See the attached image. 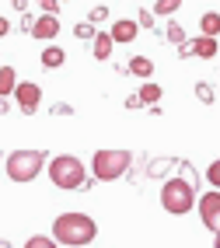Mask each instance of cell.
<instances>
[{
    "instance_id": "15",
    "label": "cell",
    "mask_w": 220,
    "mask_h": 248,
    "mask_svg": "<svg viewBox=\"0 0 220 248\" xmlns=\"http://www.w3.org/2000/svg\"><path fill=\"white\" fill-rule=\"evenodd\" d=\"M199 35H210V39L220 35V14H217V11H206V14L199 18Z\"/></svg>"
},
{
    "instance_id": "29",
    "label": "cell",
    "mask_w": 220,
    "mask_h": 248,
    "mask_svg": "<svg viewBox=\"0 0 220 248\" xmlns=\"http://www.w3.org/2000/svg\"><path fill=\"white\" fill-rule=\"evenodd\" d=\"M7 31H11V21L4 18V14H0V39H4V35H7Z\"/></svg>"
},
{
    "instance_id": "18",
    "label": "cell",
    "mask_w": 220,
    "mask_h": 248,
    "mask_svg": "<svg viewBox=\"0 0 220 248\" xmlns=\"http://www.w3.org/2000/svg\"><path fill=\"white\" fill-rule=\"evenodd\" d=\"M137 98H140L143 105H157V102H161V88H157V84H150V80H147V84L140 88V94H137Z\"/></svg>"
},
{
    "instance_id": "13",
    "label": "cell",
    "mask_w": 220,
    "mask_h": 248,
    "mask_svg": "<svg viewBox=\"0 0 220 248\" xmlns=\"http://www.w3.org/2000/svg\"><path fill=\"white\" fill-rule=\"evenodd\" d=\"M39 60H42V67H46V70H56V67H63V63H66V53H63L60 46H46Z\"/></svg>"
},
{
    "instance_id": "30",
    "label": "cell",
    "mask_w": 220,
    "mask_h": 248,
    "mask_svg": "<svg viewBox=\"0 0 220 248\" xmlns=\"http://www.w3.org/2000/svg\"><path fill=\"white\" fill-rule=\"evenodd\" d=\"M14 4V11H28V0H11Z\"/></svg>"
},
{
    "instance_id": "24",
    "label": "cell",
    "mask_w": 220,
    "mask_h": 248,
    "mask_svg": "<svg viewBox=\"0 0 220 248\" xmlns=\"http://www.w3.org/2000/svg\"><path fill=\"white\" fill-rule=\"evenodd\" d=\"M206 182H210L213 189H220V161H213L210 168H206Z\"/></svg>"
},
{
    "instance_id": "32",
    "label": "cell",
    "mask_w": 220,
    "mask_h": 248,
    "mask_svg": "<svg viewBox=\"0 0 220 248\" xmlns=\"http://www.w3.org/2000/svg\"><path fill=\"white\" fill-rule=\"evenodd\" d=\"M0 248H14V245H11V241H7V238H0Z\"/></svg>"
},
{
    "instance_id": "9",
    "label": "cell",
    "mask_w": 220,
    "mask_h": 248,
    "mask_svg": "<svg viewBox=\"0 0 220 248\" xmlns=\"http://www.w3.org/2000/svg\"><path fill=\"white\" fill-rule=\"evenodd\" d=\"M137 35H140V25L137 21H129V18L112 21V39L115 42H137Z\"/></svg>"
},
{
    "instance_id": "5",
    "label": "cell",
    "mask_w": 220,
    "mask_h": 248,
    "mask_svg": "<svg viewBox=\"0 0 220 248\" xmlns=\"http://www.w3.org/2000/svg\"><path fill=\"white\" fill-rule=\"evenodd\" d=\"M129 168H133V151H98L91 161L94 182H115L129 175Z\"/></svg>"
},
{
    "instance_id": "8",
    "label": "cell",
    "mask_w": 220,
    "mask_h": 248,
    "mask_svg": "<svg viewBox=\"0 0 220 248\" xmlns=\"http://www.w3.org/2000/svg\"><path fill=\"white\" fill-rule=\"evenodd\" d=\"M31 35H35L39 42H53L60 35V18L56 14H39L35 25H31Z\"/></svg>"
},
{
    "instance_id": "20",
    "label": "cell",
    "mask_w": 220,
    "mask_h": 248,
    "mask_svg": "<svg viewBox=\"0 0 220 248\" xmlns=\"http://www.w3.org/2000/svg\"><path fill=\"white\" fill-rule=\"evenodd\" d=\"M25 248H60V241L56 238H46V234H31L25 241Z\"/></svg>"
},
{
    "instance_id": "16",
    "label": "cell",
    "mask_w": 220,
    "mask_h": 248,
    "mask_svg": "<svg viewBox=\"0 0 220 248\" xmlns=\"http://www.w3.org/2000/svg\"><path fill=\"white\" fill-rule=\"evenodd\" d=\"M172 168H178V157H164V161H150V164H147V175H150V178H161L164 171H172Z\"/></svg>"
},
{
    "instance_id": "28",
    "label": "cell",
    "mask_w": 220,
    "mask_h": 248,
    "mask_svg": "<svg viewBox=\"0 0 220 248\" xmlns=\"http://www.w3.org/2000/svg\"><path fill=\"white\" fill-rule=\"evenodd\" d=\"M31 25H35V18H31V14H21V31H31Z\"/></svg>"
},
{
    "instance_id": "14",
    "label": "cell",
    "mask_w": 220,
    "mask_h": 248,
    "mask_svg": "<svg viewBox=\"0 0 220 248\" xmlns=\"http://www.w3.org/2000/svg\"><path fill=\"white\" fill-rule=\"evenodd\" d=\"M18 88V70L14 67H0V98H11Z\"/></svg>"
},
{
    "instance_id": "12",
    "label": "cell",
    "mask_w": 220,
    "mask_h": 248,
    "mask_svg": "<svg viewBox=\"0 0 220 248\" xmlns=\"http://www.w3.org/2000/svg\"><path fill=\"white\" fill-rule=\"evenodd\" d=\"M126 74H133V77H150V74H154V60H150V56H133L129 63H126Z\"/></svg>"
},
{
    "instance_id": "2",
    "label": "cell",
    "mask_w": 220,
    "mask_h": 248,
    "mask_svg": "<svg viewBox=\"0 0 220 248\" xmlns=\"http://www.w3.org/2000/svg\"><path fill=\"white\" fill-rule=\"evenodd\" d=\"M196 189H199V186H192V182L182 178V175L168 178L164 186H161V206L172 213V217H182V213L192 210V203H196Z\"/></svg>"
},
{
    "instance_id": "17",
    "label": "cell",
    "mask_w": 220,
    "mask_h": 248,
    "mask_svg": "<svg viewBox=\"0 0 220 248\" xmlns=\"http://www.w3.org/2000/svg\"><path fill=\"white\" fill-rule=\"evenodd\" d=\"M196 98H199L203 105H213L217 102V88L210 84V80H199V84H196Z\"/></svg>"
},
{
    "instance_id": "31",
    "label": "cell",
    "mask_w": 220,
    "mask_h": 248,
    "mask_svg": "<svg viewBox=\"0 0 220 248\" xmlns=\"http://www.w3.org/2000/svg\"><path fill=\"white\" fill-rule=\"evenodd\" d=\"M213 248H220V231H213Z\"/></svg>"
},
{
    "instance_id": "21",
    "label": "cell",
    "mask_w": 220,
    "mask_h": 248,
    "mask_svg": "<svg viewBox=\"0 0 220 248\" xmlns=\"http://www.w3.org/2000/svg\"><path fill=\"white\" fill-rule=\"evenodd\" d=\"M74 35H77V39H91V42H94V35H98V31H94V21H77V25H74Z\"/></svg>"
},
{
    "instance_id": "19",
    "label": "cell",
    "mask_w": 220,
    "mask_h": 248,
    "mask_svg": "<svg viewBox=\"0 0 220 248\" xmlns=\"http://www.w3.org/2000/svg\"><path fill=\"white\" fill-rule=\"evenodd\" d=\"M164 39H168V42L185 46V28H182L178 21H168V25H164Z\"/></svg>"
},
{
    "instance_id": "3",
    "label": "cell",
    "mask_w": 220,
    "mask_h": 248,
    "mask_svg": "<svg viewBox=\"0 0 220 248\" xmlns=\"http://www.w3.org/2000/svg\"><path fill=\"white\" fill-rule=\"evenodd\" d=\"M42 168H46V151H11L7 161H4L7 178L11 182H21V186L35 182Z\"/></svg>"
},
{
    "instance_id": "10",
    "label": "cell",
    "mask_w": 220,
    "mask_h": 248,
    "mask_svg": "<svg viewBox=\"0 0 220 248\" xmlns=\"http://www.w3.org/2000/svg\"><path fill=\"white\" fill-rule=\"evenodd\" d=\"M112 46H115V39H112V31H98V35H94V46H91V53H94V60H101V63H105V60L112 56Z\"/></svg>"
},
{
    "instance_id": "6",
    "label": "cell",
    "mask_w": 220,
    "mask_h": 248,
    "mask_svg": "<svg viewBox=\"0 0 220 248\" xmlns=\"http://www.w3.org/2000/svg\"><path fill=\"white\" fill-rule=\"evenodd\" d=\"M14 98H18V108L25 115H35L39 112V98H42V88L35 80H18V88H14Z\"/></svg>"
},
{
    "instance_id": "1",
    "label": "cell",
    "mask_w": 220,
    "mask_h": 248,
    "mask_svg": "<svg viewBox=\"0 0 220 248\" xmlns=\"http://www.w3.org/2000/svg\"><path fill=\"white\" fill-rule=\"evenodd\" d=\"M53 238L60 245H70V248H84L98 238V224L88 217V213H77V210H66L53 220Z\"/></svg>"
},
{
    "instance_id": "11",
    "label": "cell",
    "mask_w": 220,
    "mask_h": 248,
    "mask_svg": "<svg viewBox=\"0 0 220 248\" xmlns=\"http://www.w3.org/2000/svg\"><path fill=\"white\" fill-rule=\"evenodd\" d=\"M217 39H210V35H199V39H192V56H199V60H213L217 56Z\"/></svg>"
},
{
    "instance_id": "22",
    "label": "cell",
    "mask_w": 220,
    "mask_h": 248,
    "mask_svg": "<svg viewBox=\"0 0 220 248\" xmlns=\"http://www.w3.org/2000/svg\"><path fill=\"white\" fill-rule=\"evenodd\" d=\"M137 25L140 28H157V14L154 11H137Z\"/></svg>"
},
{
    "instance_id": "27",
    "label": "cell",
    "mask_w": 220,
    "mask_h": 248,
    "mask_svg": "<svg viewBox=\"0 0 220 248\" xmlns=\"http://www.w3.org/2000/svg\"><path fill=\"white\" fill-rule=\"evenodd\" d=\"M53 115H74V108H70V105H63V102H60V105H53Z\"/></svg>"
},
{
    "instance_id": "26",
    "label": "cell",
    "mask_w": 220,
    "mask_h": 248,
    "mask_svg": "<svg viewBox=\"0 0 220 248\" xmlns=\"http://www.w3.org/2000/svg\"><path fill=\"white\" fill-rule=\"evenodd\" d=\"M60 4H63V0H39L42 14H60Z\"/></svg>"
},
{
    "instance_id": "7",
    "label": "cell",
    "mask_w": 220,
    "mask_h": 248,
    "mask_svg": "<svg viewBox=\"0 0 220 248\" xmlns=\"http://www.w3.org/2000/svg\"><path fill=\"white\" fill-rule=\"evenodd\" d=\"M199 217H203V227L220 231V189L199 196Z\"/></svg>"
},
{
    "instance_id": "23",
    "label": "cell",
    "mask_w": 220,
    "mask_h": 248,
    "mask_svg": "<svg viewBox=\"0 0 220 248\" xmlns=\"http://www.w3.org/2000/svg\"><path fill=\"white\" fill-rule=\"evenodd\" d=\"M182 7V0H157L154 4V14H175Z\"/></svg>"
},
{
    "instance_id": "25",
    "label": "cell",
    "mask_w": 220,
    "mask_h": 248,
    "mask_svg": "<svg viewBox=\"0 0 220 248\" xmlns=\"http://www.w3.org/2000/svg\"><path fill=\"white\" fill-rule=\"evenodd\" d=\"M105 18H109V7H105V4L91 7V14H88V21H94V25H98V21H105Z\"/></svg>"
},
{
    "instance_id": "33",
    "label": "cell",
    "mask_w": 220,
    "mask_h": 248,
    "mask_svg": "<svg viewBox=\"0 0 220 248\" xmlns=\"http://www.w3.org/2000/svg\"><path fill=\"white\" fill-rule=\"evenodd\" d=\"M7 112V102H4V98H0V115H4Z\"/></svg>"
},
{
    "instance_id": "4",
    "label": "cell",
    "mask_w": 220,
    "mask_h": 248,
    "mask_svg": "<svg viewBox=\"0 0 220 248\" xmlns=\"http://www.w3.org/2000/svg\"><path fill=\"white\" fill-rule=\"evenodd\" d=\"M49 182H53L56 189H63V192L84 189V182H88V171H84L80 157H74V154H56L53 164H49Z\"/></svg>"
}]
</instances>
